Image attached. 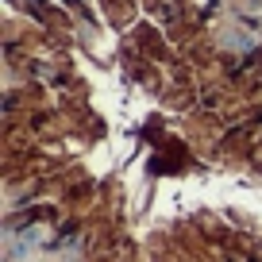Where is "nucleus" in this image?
Returning a JSON list of instances; mask_svg holds the SVG:
<instances>
[]
</instances>
